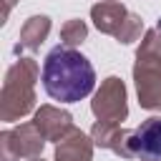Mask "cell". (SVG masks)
I'll list each match as a JSON object with an SVG mask.
<instances>
[{
  "label": "cell",
  "instance_id": "1",
  "mask_svg": "<svg viewBox=\"0 0 161 161\" xmlns=\"http://www.w3.org/2000/svg\"><path fill=\"white\" fill-rule=\"evenodd\" d=\"M40 80L45 93L58 103H75L93 93L96 70L91 60L70 45H55L40 70Z\"/></svg>",
  "mask_w": 161,
  "mask_h": 161
},
{
  "label": "cell",
  "instance_id": "2",
  "mask_svg": "<svg viewBox=\"0 0 161 161\" xmlns=\"http://www.w3.org/2000/svg\"><path fill=\"white\" fill-rule=\"evenodd\" d=\"M40 75V68L33 58H18L3 80L0 93V118L3 121H18L28 116L35 106V80Z\"/></svg>",
  "mask_w": 161,
  "mask_h": 161
},
{
  "label": "cell",
  "instance_id": "3",
  "mask_svg": "<svg viewBox=\"0 0 161 161\" xmlns=\"http://www.w3.org/2000/svg\"><path fill=\"white\" fill-rule=\"evenodd\" d=\"M91 18H93V25L101 33L113 35L118 43H133L143 30L141 18L128 13L118 0H106V3L93 5L91 8Z\"/></svg>",
  "mask_w": 161,
  "mask_h": 161
},
{
  "label": "cell",
  "instance_id": "4",
  "mask_svg": "<svg viewBox=\"0 0 161 161\" xmlns=\"http://www.w3.org/2000/svg\"><path fill=\"white\" fill-rule=\"evenodd\" d=\"M43 143H45V136L40 133L35 121L20 123V126L0 133V161L35 158V156H40Z\"/></svg>",
  "mask_w": 161,
  "mask_h": 161
},
{
  "label": "cell",
  "instance_id": "5",
  "mask_svg": "<svg viewBox=\"0 0 161 161\" xmlns=\"http://www.w3.org/2000/svg\"><path fill=\"white\" fill-rule=\"evenodd\" d=\"M133 80L138 91V103L143 108L161 111V53H136Z\"/></svg>",
  "mask_w": 161,
  "mask_h": 161
},
{
  "label": "cell",
  "instance_id": "6",
  "mask_svg": "<svg viewBox=\"0 0 161 161\" xmlns=\"http://www.w3.org/2000/svg\"><path fill=\"white\" fill-rule=\"evenodd\" d=\"M93 116L98 121H111V123H121L128 116V106H126V86L121 78L111 75L101 83V88L93 96Z\"/></svg>",
  "mask_w": 161,
  "mask_h": 161
},
{
  "label": "cell",
  "instance_id": "7",
  "mask_svg": "<svg viewBox=\"0 0 161 161\" xmlns=\"http://www.w3.org/2000/svg\"><path fill=\"white\" fill-rule=\"evenodd\" d=\"M128 148L133 158L141 161H161V118L151 116L128 136Z\"/></svg>",
  "mask_w": 161,
  "mask_h": 161
},
{
  "label": "cell",
  "instance_id": "8",
  "mask_svg": "<svg viewBox=\"0 0 161 161\" xmlns=\"http://www.w3.org/2000/svg\"><path fill=\"white\" fill-rule=\"evenodd\" d=\"M35 126L45 136V141H60L73 128V116L55 106H40L35 111Z\"/></svg>",
  "mask_w": 161,
  "mask_h": 161
},
{
  "label": "cell",
  "instance_id": "9",
  "mask_svg": "<svg viewBox=\"0 0 161 161\" xmlns=\"http://www.w3.org/2000/svg\"><path fill=\"white\" fill-rule=\"evenodd\" d=\"M93 138H88L80 128H70L55 146V161H91L93 158Z\"/></svg>",
  "mask_w": 161,
  "mask_h": 161
},
{
  "label": "cell",
  "instance_id": "10",
  "mask_svg": "<svg viewBox=\"0 0 161 161\" xmlns=\"http://www.w3.org/2000/svg\"><path fill=\"white\" fill-rule=\"evenodd\" d=\"M48 33H50V18L48 15L28 18L20 28V43H18L15 50H23V48L25 50H38L43 45V40L48 38Z\"/></svg>",
  "mask_w": 161,
  "mask_h": 161
},
{
  "label": "cell",
  "instance_id": "11",
  "mask_svg": "<svg viewBox=\"0 0 161 161\" xmlns=\"http://www.w3.org/2000/svg\"><path fill=\"white\" fill-rule=\"evenodd\" d=\"M86 35H88V25L83 20H75V18L68 20L60 28V40H63V45H70V48H75L78 43H83Z\"/></svg>",
  "mask_w": 161,
  "mask_h": 161
},
{
  "label": "cell",
  "instance_id": "12",
  "mask_svg": "<svg viewBox=\"0 0 161 161\" xmlns=\"http://www.w3.org/2000/svg\"><path fill=\"white\" fill-rule=\"evenodd\" d=\"M13 5H15V0H5V10H3V18H8V15H10Z\"/></svg>",
  "mask_w": 161,
  "mask_h": 161
},
{
  "label": "cell",
  "instance_id": "13",
  "mask_svg": "<svg viewBox=\"0 0 161 161\" xmlns=\"http://www.w3.org/2000/svg\"><path fill=\"white\" fill-rule=\"evenodd\" d=\"M30 161H43V158H40V156H35V158H30Z\"/></svg>",
  "mask_w": 161,
  "mask_h": 161
},
{
  "label": "cell",
  "instance_id": "14",
  "mask_svg": "<svg viewBox=\"0 0 161 161\" xmlns=\"http://www.w3.org/2000/svg\"><path fill=\"white\" fill-rule=\"evenodd\" d=\"M158 28H161V20H158Z\"/></svg>",
  "mask_w": 161,
  "mask_h": 161
}]
</instances>
